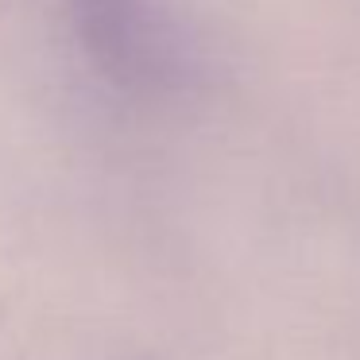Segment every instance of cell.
Instances as JSON below:
<instances>
[{"instance_id":"obj_1","label":"cell","mask_w":360,"mask_h":360,"mask_svg":"<svg viewBox=\"0 0 360 360\" xmlns=\"http://www.w3.org/2000/svg\"><path fill=\"white\" fill-rule=\"evenodd\" d=\"M89 63L128 94H174L194 78L190 39L167 0H66Z\"/></svg>"}]
</instances>
